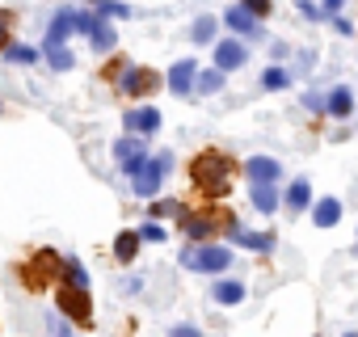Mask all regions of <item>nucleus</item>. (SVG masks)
Segmentation results:
<instances>
[{"label": "nucleus", "mask_w": 358, "mask_h": 337, "mask_svg": "<svg viewBox=\"0 0 358 337\" xmlns=\"http://www.w3.org/2000/svg\"><path fill=\"white\" fill-rule=\"evenodd\" d=\"M241 173H245V164L224 148H199L186 160V178H190L194 203H224Z\"/></svg>", "instance_id": "obj_1"}, {"label": "nucleus", "mask_w": 358, "mask_h": 337, "mask_svg": "<svg viewBox=\"0 0 358 337\" xmlns=\"http://www.w3.org/2000/svg\"><path fill=\"white\" fill-rule=\"evenodd\" d=\"M177 232L186 245H207V241H232L241 232V220L228 203H194L177 215Z\"/></svg>", "instance_id": "obj_2"}, {"label": "nucleus", "mask_w": 358, "mask_h": 337, "mask_svg": "<svg viewBox=\"0 0 358 337\" xmlns=\"http://www.w3.org/2000/svg\"><path fill=\"white\" fill-rule=\"evenodd\" d=\"M59 278H64V253H55L51 245L34 249L26 261H17V282L30 295H47L51 287H59Z\"/></svg>", "instance_id": "obj_3"}, {"label": "nucleus", "mask_w": 358, "mask_h": 337, "mask_svg": "<svg viewBox=\"0 0 358 337\" xmlns=\"http://www.w3.org/2000/svg\"><path fill=\"white\" fill-rule=\"evenodd\" d=\"M177 261H182L186 270H194V274H211V278H224V274L232 270L236 253H232V245H224V241H207V245H186Z\"/></svg>", "instance_id": "obj_4"}, {"label": "nucleus", "mask_w": 358, "mask_h": 337, "mask_svg": "<svg viewBox=\"0 0 358 337\" xmlns=\"http://www.w3.org/2000/svg\"><path fill=\"white\" fill-rule=\"evenodd\" d=\"M160 89H164V76H160L156 68H148V64H131V68L118 76V85H114V97L152 106V97H156Z\"/></svg>", "instance_id": "obj_5"}, {"label": "nucleus", "mask_w": 358, "mask_h": 337, "mask_svg": "<svg viewBox=\"0 0 358 337\" xmlns=\"http://www.w3.org/2000/svg\"><path fill=\"white\" fill-rule=\"evenodd\" d=\"M55 312L59 316H68L76 329H93V295L85 291V287H68V282H59L55 287Z\"/></svg>", "instance_id": "obj_6"}, {"label": "nucleus", "mask_w": 358, "mask_h": 337, "mask_svg": "<svg viewBox=\"0 0 358 337\" xmlns=\"http://www.w3.org/2000/svg\"><path fill=\"white\" fill-rule=\"evenodd\" d=\"M169 168H173V152H160V156H152L139 173L131 178V190H135V199H160V186H164V178H169Z\"/></svg>", "instance_id": "obj_7"}, {"label": "nucleus", "mask_w": 358, "mask_h": 337, "mask_svg": "<svg viewBox=\"0 0 358 337\" xmlns=\"http://www.w3.org/2000/svg\"><path fill=\"white\" fill-rule=\"evenodd\" d=\"M148 160H152V152H148V143H143L139 135L127 131V135L114 139V164H118V173H122V178H135Z\"/></svg>", "instance_id": "obj_8"}, {"label": "nucleus", "mask_w": 358, "mask_h": 337, "mask_svg": "<svg viewBox=\"0 0 358 337\" xmlns=\"http://www.w3.org/2000/svg\"><path fill=\"white\" fill-rule=\"evenodd\" d=\"M224 26L236 34V38H245V43H270V34H266V26H262V17H253L241 0L236 5H228L224 9Z\"/></svg>", "instance_id": "obj_9"}, {"label": "nucleus", "mask_w": 358, "mask_h": 337, "mask_svg": "<svg viewBox=\"0 0 358 337\" xmlns=\"http://www.w3.org/2000/svg\"><path fill=\"white\" fill-rule=\"evenodd\" d=\"M199 72H203L199 59H177V64L164 72V89H169L173 97L186 101V97H194V89H199Z\"/></svg>", "instance_id": "obj_10"}, {"label": "nucleus", "mask_w": 358, "mask_h": 337, "mask_svg": "<svg viewBox=\"0 0 358 337\" xmlns=\"http://www.w3.org/2000/svg\"><path fill=\"white\" fill-rule=\"evenodd\" d=\"M76 17H80V9H72V5H59V9H55V17H51V26H47V38H43V47H68V38L76 34Z\"/></svg>", "instance_id": "obj_11"}, {"label": "nucleus", "mask_w": 358, "mask_h": 337, "mask_svg": "<svg viewBox=\"0 0 358 337\" xmlns=\"http://www.w3.org/2000/svg\"><path fill=\"white\" fill-rule=\"evenodd\" d=\"M211 55H215V68H220V72H236V68L249 64V47H245V38H220V43L211 47Z\"/></svg>", "instance_id": "obj_12"}, {"label": "nucleus", "mask_w": 358, "mask_h": 337, "mask_svg": "<svg viewBox=\"0 0 358 337\" xmlns=\"http://www.w3.org/2000/svg\"><path fill=\"white\" fill-rule=\"evenodd\" d=\"M245 178H249V186H278L282 182V164L274 156H249L245 160Z\"/></svg>", "instance_id": "obj_13"}, {"label": "nucleus", "mask_w": 358, "mask_h": 337, "mask_svg": "<svg viewBox=\"0 0 358 337\" xmlns=\"http://www.w3.org/2000/svg\"><path fill=\"white\" fill-rule=\"evenodd\" d=\"M122 127H127L131 135L148 139V135L160 131V110H156V106H131V110L122 114Z\"/></svg>", "instance_id": "obj_14"}, {"label": "nucleus", "mask_w": 358, "mask_h": 337, "mask_svg": "<svg viewBox=\"0 0 358 337\" xmlns=\"http://www.w3.org/2000/svg\"><path fill=\"white\" fill-rule=\"evenodd\" d=\"M139 245H143L139 228H122V232L114 236L110 253H114V261H118V266H135V257H139Z\"/></svg>", "instance_id": "obj_15"}, {"label": "nucleus", "mask_w": 358, "mask_h": 337, "mask_svg": "<svg viewBox=\"0 0 358 337\" xmlns=\"http://www.w3.org/2000/svg\"><path fill=\"white\" fill-rule=\"evenodd\" d=\"M282 203H287V215H303L316 199H312V182L308 178H295V182H287V194H282Z\"/></svg>", "instance_id": "obj_16"}, {"label": "nucleus", "mask_w": 358, "mask_h": 337, "mask_svg": "<svg viewBox=\"0 0 358 337\" xmlns=\"http://www.w3.org/2000/svg\"><path fill=\"white\" fill-rule=\"evenodd\" d=\"M211 299H215L220 308H236V303H245V282H241V278H232V274H224V278H215Z\"/></svg>", "instance_id": "obj_17"}, {"label": "nucleus", "mask_w": 358, "mask_h": 337, "mask_svg": "<svg viewBox=\"0 0 358 337\" xmlns=\"http://www.w3.org/2000/svg\"><path fill=\"white\" fill-rule=\"evenodd\" d=\"M220 22H224V17H215V13H199V17L190 22V38H194L199 47H215V43H220V38H215V34H220Z\"/></svg>", "instance_id": "obj_18"}, {"label": "nucleus", "mask_w": 358, "mask_h": 337, "mask_svg": "<svg viewBox=\"0 0 358 337\" xmlns=\"http://www.w3.org/2000/svg\"><path fill=\"white\" fill-rule=\"evenodd\" d=\"M324 114L345 122V118L354 114V89H350V85H337V89H329V106H324Z\"/></svg>", "instance_id": "obj_19"}, {"label": "nucleus", "mask_w": 358, "mask_h": 337, "mask_svg": "<svg viewBox=\"0 0 358 337\" xmlns=\"http://www.w3.org/2000/svg\"><path fill=\"white\" fill-rule=\"evenodd\" d=\"M89 47H93L97 55H114V51H118V30H114V22H97V30L89 34Z\"/></svg>", "instance_id": "obj_20"}, {"label": "nucleus", "mask_w": 358, "mask_h": 337, "mask_svg": "<svg viewBox=\"0 0 358 337\" xmlns=\"http://www.w3.org/2000/svg\"><path fill=\"white\" fill-rule=\"evenodd\" d=\"M249 203H253V211L274 215L278 203H282V194H278V186H249Z\"/></svg>", "instance_id": "obj_21"}, {"label": "nucleus", "mask_w": 358, "mask_h": 337, "mask_svg": "<svg viewBox=\"0 0 358 337\" xmlns=\"http://www.w3.org/2000/svg\"><path fill=\"white\" fill-rule=\"evenodd\" d=\"M312 224H316V228H337V224H341V199H320V203H312Z\"/></svg>", "instance_id": "obj_22"}, {"label": "nucleus", "mask_w": 358, "mask_h": 337, "mask_svg": "<svg viewBox=\"0 0 358 337\" xmlns=\"http://www.w3.org/2000/svg\"><path fill=\"white\" fill-rule=\"evenodd\" d=\"M232 245L253 249V253H270V249L278 245V236H274V232H249V228H241V232L232 236Z\"/></svg>", "instance_id": "obj_23"}, {"label": "nucleus", "mask_w": 358, "mask_h": 337, "mask_svg": "<svg viewBox=\"0 0 358 337\" xmlns=\"http://www.w3.org/2000/svg\"><path fill=\"white\" fill-rule=\"evenodd\" d=\"M186 207H190L186 199H152L148 203V220H177Z\"/></svg>", "instance_id": "obj_24"}, {"label": "nucleus", "mask_w": 358, "mask_h": 337, "mask_svg": "<svg viewBox=\"0 0 358 337\" xmlns=\"http://www.w3.org/2000/svg\"><path fill=\"white\" fill-rule=\"evenodd\" d=\"M224 80H228V72H220V68H203V72H199V89H194V97H215V93H224Z\"/></svg>", "instance_id": "obj_25"}, {"label": "nucleus", "mask_w": 358, "mask_h": 337, "mask_svg": "<svg viewBox=\"0 0 358 337\" xmlns=\"http://www.w3.org/2000/svg\"><path fill=\"white\" fill-rule=\"evenodd\" d=\"M89 9H93L101 22H122V17H131V5H122V0H89Z\"/></svg>", "instance_id": "obj_26"}, {"label": "nucleus", "mask_w": 358, "mask_h": 337, "mask_svg": "<svg viewBox=\"0 0 358 337\" xmlns=\"http://www.w3.org/2000/svg\"><path fill=\"white\" fill-rule=\"evenodd\" d=\"M43 59H47L51 72H72L76 68V55L68 47H43Z\"/></svg>", "instance_id": "obj_27"}, {"label": "nucleus", "mask_w": 358, "mask_h": 337, "mask_svg": "<svg viewBox=\"0 0 358 337\" xmlns=\"http://www.w3.org/2000/svg\"><path fill=\"white\" fill-rule=\"evenodd\" d=\"M262 89H266V93H282V89H291V72H287L282 64H270V68L262 72Z\"/></svg>", "instance_id": "obj_28"}, {"label": "nucleus", "mask_w": 358, "mask_h": 337, "mask_svg": "<svg viewBox=\"0 0 358 337\" xmlns=\"http://www.w3.org/2000/svg\"><path fill=\"white\" fill-rule=\"evenodd\" d=\"M59 282L89 291V270H85V261H80V257H64V278H59Z\"/></svg>", "instance_id": "obj_29"}, {"label": "nucleus", "mask_w": 358, "mask_h": 337, "mask_svg": "<svg viewBox=\"0 0 358 337\" xmlns=\"http://www.w3.org/2000/svg\"><path fill=\"white\" fill-rule=\"evenodd\" d=\"M17 43V13L13 9H0V55Z\"/></svg>", "instance_id": "obj_30"}, {"label": "nucleus", "mask_w": 358, "mask_h": 337, "mask_svg": "<svg viewBox=\"0 0 358 337\" xmlns=\"http://www.w3.org/2000/svg\"><path fill=\"white\" fill-rule=\"evenodd\" d=\"M127 68H131V59L118 51V55H106V64H101V72H97V76H101L106 85H118V76H122Z\"/></svg>", "instance_id": "obj_31"}, {"label": "nucleus", "mask_w": 358, "mask_h": 337, "mask_svg": "<svg viewBox=\"0 0 358 337\" xmlns=\"http://www.w3.org/2000/svg\"><path fill=\"white\" fill-rule=\"evenodd\" d=\"M38 55H43V51H38V47H26V43H13V47L5 51V59H9V64H26V68H34V64H38Z\"/></svg>", "instance_id": "obj_32"}, {"label": "nucleus", "mask_w": 358, "mask_h": 337, "mask_svg": "<svg viewBox=\"0 0 358 337\" xmlns=\"http://www.w3.org/2000/svg\"><path fill=\"white\" fill-rule=\"evenodd\" d=\"M139 236H143V245H164V241H169L164 224H156V220H148V224L139 228Z\"/></svg>", "instance_id": "obj_33"}, {"label": "nucleus", "mask_w": 358, "mask_h": 337, "mask_svg": "<svg viewBox=\"0 0 358 337\" xmlns=\"http://www.w3.org/2000/svg\"><path fill=\"white\" fill-rule=\"evenodd\" d=\"M324 106H329V93H316V89L303 93V110L308 114H324Z\"/></svg>", "instance_id": "obj_34"}, {"label": "nucleus", "mask_w": 358, "mask_h": 337, "mask_svg": "<svg viewBox=\"0 0 358 337\" xmlns=\"http://www.w3.org/2000/svg\"><path fill=\"white\" fill-rule=\"evenodd\" d=\"M241 5H245V9H249L253 17H262V22H266V17L274 13V0H241Z\"/></svg>", "instance_id": "obj_35"}, {"label": "nucleus", "mask_w": 358, "mask_h": 337, "mask_svg": "<svg viewBox=\"0 0 358 337\" xmlns=\"http://www.w3.org/2000/svg\"><path fill=\"white\" fill-rule=\"evenodd\" d=\"M295 9H299V17H308V22H324V13H320V5H312V0H295Z\"/></svg>", "instance_id": "obj_36"}, {"label": "nucleus", "mask_w": 358, "mask_h": 337, "mask_svg": "<svg viewBox=\"0 0 358 337\" xmlns=\"http://www.w3.org/2000/svg\"><path fill=\"white\" fill-rule=\"evenodd\" d=\"M329 26H333L341 38H354V34H358V26H354L350 17H341V13H337V17H329Z\"/></svg>", "instance_id": "obj_37"}, {"label": "nucleus", "mask_w": 358, "mask_h": 337, "mask_svg": "<svg viewBox=\"0 0 358 337\" xmlns=\"http://www.w3.org/2000/svg\"><path fill=\"white\" fill-rule=\"evenodd\" d=\"M47 329H51V337H72L76 324H72L68 316H55V320H47Z\"/></svg>", "instance_id": "obj_38"}, {"label": "nucleus", "mask_w": 358, "mask_h": 337, "mask_svg": "<svg viewBox=\"0 0 358 337\" xmlns=\"http://www.w3.org/2000/svg\"><path fill=\"white\" fill-rule=\"evenodd\" d=\"M169 337H203V329H199V324H173Z\"/></svg>", "instance_id": "obj_39"}, {"label": "nucleus", "mask_w": 358, "mask_h": 337, "mask_svg": "<svg viewBox=\"0 0 358 337\" xmlns=\"http://www.w3.org/2000/svg\"><path fill=\"white\" fill-rule=\"evenodd\" d=\"M341 9H345V0H320V13H324V22H329V17H337Z\"/></svg>", "instance_id": "obj_40"}, {"label": "nucleus", "mask_w": 358, "mask_h": 337, "mask_svg": "<svg viewBox=\"0 0 358 337\" xmlns=\"http://www.w3.org/2000/svg\"><path fill=\"white\" fill-rule=\"evenodd\" d=\"M270 55H274V64H282V59L291 55V47H287V43H270Z\"/></svg>", "instance_id": "obj_41"}, {"label": "nucleus", "mask_w": 358, "mask_h": 337, "mask_svg": "<svg viewBox=\"0 0 358 337\" xmlns=\"http://www.w3.org/2000/svg\"><path fill=\"white\" fill-rule=\"evenodd\" d=\"M354 257H358V232H354Z\"/></svg>", "instance_id": "obj_42"}, {"label": "nucleus", "mask_w": 358, "mask_h": 337, "mask_svg": "<svg viewBox=\"0 0 358 337\" xmlns=\"http://www.w3.org/2000/svg\"><path fill=\"white\" fill-rule=\"evenodd\" d=\"M345 337H358V333H345Z\"/></svg>", "instance_id": "obj_43"}]
</instances>
